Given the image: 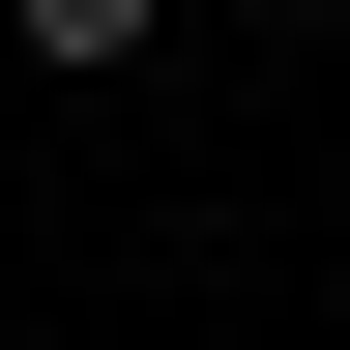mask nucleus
Wrapping results in <instances>:
<instances>
[{
    "instance_id": "obj_1",
    "label": "nucleus",
    "mask_w": 350,
    "mask_h": 350,
    "mask_svg": "<svg viewBox=\"0 0 350 350\" xmlns=\"http://www.w3.org/2000/svg\"><path fill=\"white\" fill-rule=\"evenodd\" d=\"M0 29H29V59H146L175 0H0Z\"/></svg>"
}]
</instances>
